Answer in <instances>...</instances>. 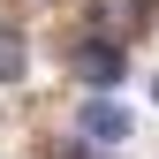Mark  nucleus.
<instances>
[{"mask_svg": "<svg viewBox=\"0 0 159 159\" xmlns=\"http://www.w3.org/2000/svg\"><path fill=\"white\" fill-rule=\"evenodd\" d=\"M91 152H98V144H53L46 159H91Z\"/></svg>", "mask_w": 159, "mask_h": 159, "instance_id": "nucleus-5", "label": "nucleus"}, {"mask_svg": "<svg viewBox=\"0 0 159 159\" xmlns=\"http://www.w3.org/2000/svg\"><path fill=\"white\" fill-rule=\"evenodd\" d=\"M76 76H84L91 91H114V84H121V46H114V38H91V46H76Z\"/></svg>", "mask_w": 159, "mask_h": 159, "instance_id": "nucleus-2", "label": "nucleus"}, {"mask_svg": "<svg viewBox=\"0 0 159 159\" xmlns=\"http://www.w3.org/2000/svg\"><path fill=\"white\" fill-rule=\"evenodd\" d=\"M15 76H23V38L0 30V84H15Z\"/></svg>", "mask_w": 159, "mask_h": 159, "instance_id": "nucleus-4", "label": "nucleus"}, {"mask_svg": "<svg viewBox=\"0 0 159 159\" xmlns=\"http://www.w3.org/2000/svg\"><path fill=\"white\" fill-rule=\"evenodd\" d=\"M121 136H129V114L114 106V98H91V106H84V144H98V152H114Z\"/></svg>", "mask_w": 159, "mask_h": 159, "instance_id": "nucleus-3", "label": "nucleus"}, {"mask_svg": "<svg viewBox=\"0 0 159 159\" xmlns=\"http://www.w3.org/2000/svg\"><path fill=\"white\" fill-rule=\"evenodd\" d=\"M144 23H152V0H98V8H91V30L114 38V46H121V38H136Z\"/></svg>", "mask_w": 159, "mask_h": 159, "instance_id": "nucleus-1", "label": "nucleus"}]
</instances>
